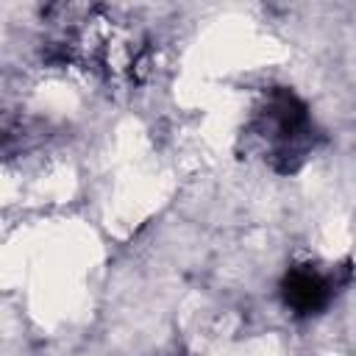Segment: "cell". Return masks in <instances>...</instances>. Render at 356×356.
<instances>
[{
  "instance_id": "6da1fadb",
  "label": "cell",
  "mask_w": 356,
  "mask_h": 356,
  "mask_svg": "<svg viewBox=\"0 0 356 356\" xmlns=\"http://www.w3.org/2000/svg\"><path fill=\"white\" fill-rule=\"evenodd\" d=\"M256 134L267 145L275 170L292 172L314 147V125L303 100L289 89H273L256 120Z\"/></svg>"
},
{
  "instance_id": "7a4b0ae2",
  "label": "cell",
  "mask_w": 356,
  "mask_h": 356,
  "mask_svg": "<svg viewBox=\"0 0 356 356\" xmlns=\"http://www.w3.org/2000/svg\"><path fill=\"white\" fill-rule=\"evenodd\" d=\"M337 281L312 264H298L284 278V300L298 314H317L334 298Z\"/></svg>"
},
{
  "instance_id": "3957f363",
  "label": "cell",
  "mask_w": 356,
  "mask_h": 356,
  "mask_svg": "<svg viewBox=\"0 0 356 356\" xmlns=\"http://www.w3.org/2000/svg\"><path fill=\"white\" fill-rule=\"evenodd\" d=\"M28 139H31L28 120H19V117H3L0 120V156L22 150L28 145Z\"/></svg>"
}]
</instances>
